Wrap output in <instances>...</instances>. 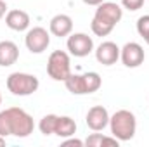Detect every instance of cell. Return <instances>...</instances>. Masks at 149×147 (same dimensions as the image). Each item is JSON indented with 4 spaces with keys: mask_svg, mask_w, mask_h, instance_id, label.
<instances>
[{
    "mask_svg": "<svg viewBox=\"0 0 149 147\" xmlns=\"http://www.w3.org/2000/svg\"><path fill=\"white\" fill-rule=\"evenodd\" d=\"M146 43H148V45H149V37H148V38H146Z\"/></svg>",
    "mask_w": 149,
    "mask_h": 147,
    "instance_id": "d4e9b609",
    "label": "cell"
},
{
    "mask_svg": "<svg viewBox=\"0 0 149 147\" xmlns=\"http://www.w3.org/2000/svg\"><path fill=\"white\" fill-rule=\"evenodd\" d=\"M120 59L127 68H139L144 62L146 54H144V49L141 43L128 42L123 45V49H120Z\"/></svg>",
    "mask_w": 149,
    "mask_h": 147,
    "instance_id": "ba28073f",
    "label": "cell"
},
{
    "mask_svg": "<svg viewBox=\"0 0 149 147\" xmlns=\"http://www.w3.org/2000/svg\"><path fill=\"white\" fill-rule=\"evenodd\" d=\"M7 9H9V7H7V3H5V0H0V19H2V17H3V16H5V14L9 12Z\"/></svg>",
    "mask_w": 149,
    "mask_h": 147,
    "instance_id": "7402d4cb",
    "label": "cell"
},
{
    "mask_svg": "<svg viewBox=\"0 0 149 147\" xmlns=\"http://www.w3.org/2000/svg\"><path fill=\"white\" fill-rule=\"evenodd\" d=\"M121 5L128 10H139L144 5V0H121Z\"/></svg>",
    "mask_w": 149,
    "mask_h": 147,
    "instance_id": "ffe728a7",
    "label": "cell"
},
{
    "mask_svg": "<svg viewBox=\"0 0 149 147\" xmlns=\"http://www.w3.org/2000/svg\"><path fill=\"white\" fill-rule=\"evenodd\" d=\"M137 33L144 40L149 37V16H141L137 19Z\"/></svg>",
    "mask_w": 149,
    "mask_h": 147,
    "instance_id": "ac0fdd59",
    "label": "cell"
},
{
    "mask_svg": "<svg viewBox=\"0 0 149 147\" xmlns=\"http://www.w3.org/2000/svg\"><path fill=\"white\" fill-rule=\"evenodd\" d=\"M85 123H87V126L92 132H101V130H104L109 125V112L102 106H94L87 112Z\"/></svg>",
    "mask_w": 149,
    "mask_h": 147,
    "instance_id": "9c48e42d",
    "label": "cell"
},
{
    "mask_svg": "<svg viewBox=\"0 0 149 147\" xmlns=\"http://www.w3.org/2000/svg\"><path fill=\"white\" fill-rule=\"evenodd\" d=\"M83 144H85V142H81V140H78V139H68V140L63 142V146H74V147H81Z\"/></svg>",
    "mask_w": 149,
    "mask_h": 147,
    "instance_id": "44dd1931",
    "label": "cell"
},
{
    "mask_svg": "<svg viewBox=\"0 0 149 147\" xmlns=\"http://www.w3.org/2000/svg\"><path fill=\"white\" fill-rule=\"evenodd\" d=\"M57 114H47V116H43L42 119H40V123H38V128H40V132L47 137V135H52L54 132H56V125H57Z\"/></svg>",
    "mask_w": 149,
    "mask_h": 147,
    "instance_id": "2e32d148",
    "label": "cell"
},
{
    "mask_svg": "<svg viewBox=\"0 0 149 147\" xmlns=\"http://www.w3.org/2000/svg\"><path fill=\"white\" fill-rule=\"evenodd\" d=\"M24 43L28 47V50L31 54H42L47 50V47L50 45V35L45 28L42 26H35L31 28L26 37H24Z\"/></svg>",
    "mask_w": 149,
    "mask_h": 147,
    "instance_id": "8992f818",
    "label": "cell"
},
{
    "mask_svg": "<svg viewBox=\"0 0 149 147\" xmlns=\"http://www.w3.org/2000/svg\"><path fill=\"white\" fill-rule=\"evenodd\" d=\"M35 123L31 114H28L21 107H9L5 111H0V135L2 137H28L33 133Z\"/></svg>",
    "mask_w": 149,
    "mask_h": 147,
    "instance_id": "6da1fadb",
    "label": "cell"
},
{
    "mask_svg": "<svg viewBox=\"0 0 149 147\" xmlns=\"http://www.w3.org/2000/svg\"><path fill=\"white\" fill-rule=\"evenodd\" d=\"M40 87V81L35 74L28 73H12L7 78V88L12 95L17 97H26L35 94Z\"/></svg>",
    "mask_w": 149,
    "mask_h": 147,
    "instance_id": "277c9868",
    "label": "cell"
},
{
    "mask_svg": "<svg viewBox=\"0 0 149 147\" xmlns=\"http://www.w3.org/2000/svg\"><path fill=\"white\" fill-rule=\"evenodd\" d=\"M74 132H76V123H74L73 118H70V116H59L57 118V125H56V132H54L57 137L68 139V137L74 135Z\"/></svg>",
    "mask_w": 149,
    "mask_h": 147,
    "instance_id": "9a60e30c",
    "label": "cell"
},
{
    "mask_svg": "<svg viewBox=\"0 0 149 147\" xmlns=\"http://www.w3.org/2000/svg\"><path fill=\"white\" fill-rule=\"evenodd\" d=\"M90 28H92V33L97 35V37H108L113 30H114L113 24L106 23V21H102V19H99V17H94V19H92Z\"/></svg>",
    "mask_w": 149,
    "mask_h": 147,
    "instance_id": "e0dca14e",
    "label": "cell"
},
{
    "mask_svg": "<svg viewBox=\"0 0 149 147\" xmlns=\"http://www.w3.org/2000/svg\"><path fill=\"white\" fill-rule=\"evenodd\" d=\"M95 59L104 66H113L120 59V47L114 42H102L95 50Z\"/></svg>",
    "mask_w": 149,
    "mask_h": 147,
    "instance_id": "8fae6325",
    "label": "cell"
},
{
    "mask_svg": "<svg viewBox=\"0 0 149 147\" xmlns=\"http://www.w3.org/2000/svg\"><path fill=\"white\" fill-rule=\"evenodd\" d=\"M148 2H149V0H148Z\"/></svg>",
    "mask_w": 149,
    "mask_h": 147,
    "instance_id": "4316f807",
    "label": "cell"
},
{
    "mask_svg": "<svg viewBox=\"0 0 149 147\" xmlns=\"http://www.w3.org/2000/svg\"><path fill=\"white\" fill-rule=\"evenodd\" d=\"M49 30L54 37H70L73 31V19L68 14H57L50 19L49 23Z\"/></svg>",
    "mask_w": 149,
    "mask_h": 147,
    "instance_id": "7c38bea8",
    "label": "cell"
},
{
    "mask_svg": "<svg viewBox=\"0 0 149 147\" xmlns=\"http://www.w3.org/2000/svg\"><path fill=\"white\" fill-rule=\"evenodd\" d=\"M47 74L56 81H64L71 74L70 54L64 50H54L47 61Z\"/></svg>",
    "mask_w": 149,
    "mask_h": 147,
    "instance_id": "5b68a950",
    "label": "cell"
},
{
    "mask_svg": "<svg viewBox=\"0 0 149 147\" xmlns=\"http://www.w3.org/2000/svg\"><path fill=\"white\" fill-rule=\"evenodd\" d=\"M17 59H19L17 45L14 42H10V40L0 42V66L2 68H9V66L16 64Z\"/></svg>",
    "mask_w": 149,
    "mask_h": 147,
    "instance_id": "5bb4252c",
    "label": "cell"
},
{
    "mask_svg": "<svg viewBox=\"0 0 149 147\" xmlns=\"http://www.w3.org/2000/svg\"><path fill=\"white\" fill-rule=\"evenodd\" d=\"M66 47L74 57H85L94 50V40L87 33H71L68 37Z\"/></svg>",
    "mask_w": 149,
    "mask_h": 147,
    "instance_id": "52a82bcc",
    "label": "cell"
},
{
    "mask_svg": "<svg viewBox=\"0 0 149 147\" xmlns=\"http://www.w3.org/2000/svg\"><path fill=\"white\" fill-rule=\"evenodd\" d=\"M102 2H106V0H83V3H87V5H99V3H102Z\"/></svg>",
    "mask_w": 149,
    "mask_h": 147,
    "instance_id": "603a6c76",
    "label": "cell"
},
{
    "mask_svg": "<svg viewBox=\"0 0 149 147\" xmlns=\"http://www.w3.org/2000/svg\"><path fill=\"white\" fill-rule=\"evenodd\" d=\"M0 104H2V94H0Z\"/></svg>",
    "mask_w": 149,
    "mask_h": 147,
    "instance_id": "484cf974",
    "label": "cell"
},
{
    "mask_svg": "<svg viewBox=\"0 0 149 147\" xmlns=\"http://www.w3.org/2000/svg\"><path fill=\"white\" fill-rule=\"evenodd\" d=\"M104 139H106V135H102V133H92V135L87 137L85 146L87 147H102L104 146Z\"/></svg>",
    "mask_w": 149,
    "mask_h": 147,
    "instance_id": "d6986e66",
    "label": "cell"
},
{
    "mask_svg": "<svg viewBox=\"0 0 149 147\" xmlns=\"http://www.w3.org/2000/svg\"><path fill=\"white\" fill-rule=\"evenodd\" d=\"M64 85L73 95H87V94L97 92L102 85V80H101L99 73H95V71H88L83 74L71 73L64 80Z\"/></svg>",
    "mask_w": 149,
    "mask_h": 147,
    "instance_id": "3957f363",
    "label": "cell"
},
{
    "mask_svg": "<svg viewBox=\"0 0 149 147\" xmlns=\"http://www.w3.org/2000/svg\"><path fill=\"white\" fill-rule=\"evenodd\" d=\"M3 146H5V137L0 135V147H3Z\"/></svg>",
    "mask_w": 149,
    "mask_h": 147,
    "instance_id": "cb8c5ba5",
    "label": "cell"
},
{
    "mask_svg": "<svg viewBox=\"0 0 149 147\" xmlns=\"http://www.w3.org/2000/svg\"><path fill=\"white\" fill-rule=\"evenodd\" d=\"M5 24L14 31H24L30 28V14L21 9H12L5 14Z\"/></svg>",
    "mask_w": 149,
    "mask_h": 147,
    "instance_id": "4fadbf2b",
    "label": "cell"
},
{
    "mask_svg": "<svg viewBox=\"0 0 149 147\" xmlns=\"http://www.w3.org/2000/svg\"><path fill=\"white\" fill-rule=\"evenodd\" d=\"M94 17H99V19L109 23L113 26H116V24L121 21V17H123V10H121V7H120L118 3H114V2H102V3L97 5Z\"/></svg>",
    "mask_w": 149,
    "mask_h": 147,
    "instance_id": "30bf717a",
    "label": "cell"
},
{
    "mask_svg": "<svg viewBox=\"0 0 149 147\" xmlns=\"http://www.w3.org/2000/svg\"><path fill=\"white\" fill-rule=\"evenodd\" d=\"M109 128H111L113 137H116L120 142L132 140L137 130V119L134 112L127 109L116 111L113 116H109Z\"/></svg>",
    "mask_w": 149,
    "mask_h": 147,
    "instance_id": "7a4b0ae2",
    "label": "cell"
}]
</instances>
